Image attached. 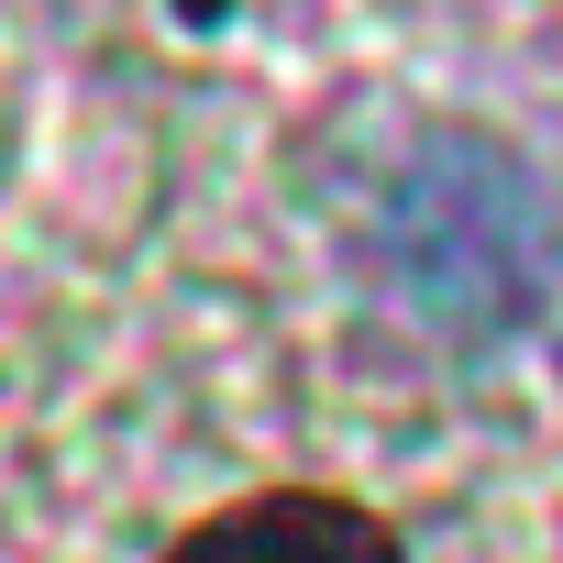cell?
Listing matches in <instances>:
<instances>
[{
    "label": "cell",
    "mask_w": 563,
    "mask_h": 563,
    "mask_svg": "<svg viewBox=\"0 0 563 563\" xmlns=\"http://www.w3.org/2000/svg\"><path fill=\"white\" fill-rule=\"evenodd\" d=\"M376 288L442 343H519L563 299V199L497 133H420L365 210Z\"/></svg>",
    "instance_id": "6da1fadb"
},
{
    "label": "cell",
    "mask_w": 563,
    "mask_h": 563,
    "mask_svg": "<svg viewBox=\"0 0 563 563\" xmlns=\"http://www.w3.org/2000/svg\"><path fill=\"white\" fill-rule=\"evenodd\" d=\"M166 563H409V552H398V530H387L365 497L265 486V497H232V508H210L199 530H177Z\"/></svg>",
    "instance_id": "7a4b0ae2"
}]
</instances>
